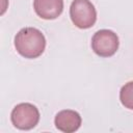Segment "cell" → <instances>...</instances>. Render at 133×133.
<instances>
[{
  "instance_id": "6da1fadb",
  "label": "cell",
  "mask_w": 133,
  "mask_h": 133,
  "mask_svg": "<svg viewBox=\"0 0 133 133\" xmlns=\"http://www.w3.org/2000/svg\"><path fill=\"white\" fill-rule=\"evenodd\" d=\"M15 48L25 58H37L44 53L46 48L45 35L34 27L22 28L15 36Z\"/></svg>"
},
{
  "instance_id": "7a4b0ae2",
  "label": "cell",
  "mask_w": 133,
  "mask_h": 133,
  "mask_svg": "<svg viewBox=\"0 0 133 133\" xmlns=\"http://www.w3.org/2000/svg\"><path fill=\"white\" fill-rule=\"evenodd\" d=\"M70 17L76 27L88 29L97 21V10L89 0H73L70 6Z\"/></svg>"
},
{
  "instance_id": "3957f363",
  "label": "cell",
  "mask_w": 133,
  "mask_h": 133,
  "mask_svg": "<svg viewBox=\"0 0 133 133\" xmlns=\"http://www.w3.org/2000/svg\"><path fill=\"white\" fill-rule=\"evenodd\" d=\"M11 124L20 130H31L39 122V111L31 103H20L10 113Z\"/></svg>"
},
{
  "instance_id": "277c9868",
  "label": "cell",
  "mask_w": 133,
  "mask_h": 133,
  "mask_svg": "<svg viewBox=\"0 0 133 133\" xmlns=\"http://www.w3.org/2000/svg\"><path fill=\"white\" fill-rule=\"evenodd\" d=\"M119 39L117 34L109 29H101L91 37V49L100 57H110L118 49Z\"/></svg>"
},
{
  "instance_id": "5b68a950",
  "label": "cell",
  "mask_w": 133,
  "mask_h": 133,
  "mask_svg": "<svg viewBox=\"0 0 133 133\" xmlns=\"http://www.w3.org/2000/svg\"><path fill=\"white\" fill-rule=\"evenodd\" d=\"M82 119L80 114L71 109H64L59 111L54 118L55 127L64 133H72L77 131L81 126Z\"/></svg>"
},
{
  "instance_id": "8992f818",
  "label": "cell",
  "mask_w": 133,
  "mask_h": 133,
  "mask_svg": "<svg viewBox=\"0 0 133 133\" xmlns=\"http://www.w3.org/2000/svg\"><path fill=\"white\" fill-rule=\"evenodd\" d=\"M35 14L44 20H54L63 10V0H33Z\"/></svg>"
},
{
  "instance_id": "52a82bcc",
  "label": "cell",
  "mask_w": 133,
  "mask_h": 133,
  "mask_svg": "<svg viewBox=\"0 0 133 133\" xmlns=\"http://www.w3.org/2000/svg\"><path fill=\"white\" fill-rule=\"evenodd\" d=\"M119 101L125 108L133 110V81L127 82L119 90Z\"/></svg>"
}]
</instances>
